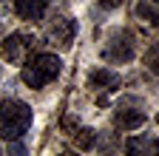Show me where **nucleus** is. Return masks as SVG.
I'll return each instance as SVG.
<instances>
[{"label": "nucleus", "instance_id": "nucleus-5", "mask_svg": "<svg viewBox=\"0 0 159 156\" xmlns=\"http://www.w3.org/2000/svg\"><path fill=\"white\" fill-rule=\"evenodd\" d=\"M74 34H77V23L68 20V17H57V23L48 29V40L60 48H71Z\"/></svg>", "mask_w": 159, "mask_h": 156}, {"label": "nucleus", "instance_id": "nucleus-6", "mask_svg": "<svg viewBox=\"0 0 159 156\" xmlns=\"http://www.w3.org/2000/svg\"><path fill=\"white\" fill-rule=\"evenodd\" d=\"M11 6L20 20H29V23L43 20V14H46V0H11Z\"/></svg>", "mask_w": 159, "mask_h": 156}, {"label": "nucleus", "instance_id": "nucleus-1", "mask_svg": "<svg viewBox=\"0 0 159 156\" xmlns=\"http://www.w3.org/2000/svg\"><path fill=\"white\" fill-rule=\"evenodd\" d=\"M31 128V108L20 100H3L0 102V136L9 142L20 139Z\"/></svg>", "mask_w": 159, "mask_h": 156}, {"label": "nucleus", "instance_id": "nucleus-4", "mask_svg": "<svg viewBox=\"0 0 159 156\" xmlns=\"http://www.w3.org/2000/svg\"><path fill=\"white\" fill-rule=\"evenodd\" d=\"M31 37L29 34H20V31H11L6 40H3V60L6 63H26V54L31 51Z\"/></svg>", "mask_w": 159, "mask_h": 156}, {"label": "nucleus", "instance_id": "nucleus-2", "mask_svg": "<svg viewBox=\"0 0 159 156\" xmlns=\"http://www.w3.org/2000/svg\"><path fill=\"white\" fill-rule=\"evenodd\" d=\"M60 71H63V63H60L57 54H34L31 60H26L20 77L29 88H43L51 80H57Z\"/></svg>", "mask_w": 159, "mask_h": 156}, {"label": "nucleus", "instance_id": "nucleus-8", "mask_svg": "<svg viewBox=\"0 0 159 156\" xmlns=\"http://www.w3.org/2000/svg\"><path fill=\"white\" fill-rule=\"evenodd\" d=\"M145 119L148 116L142 114V111H116V116H114V125L119 128V131H136V128H142L145 125Z\"/></svg>", "mask_w": 159, "mask_h": 156}, {"label": "nucleus", "instance_id": "nucleus-7", "mask_svg": "<svg viewBox=\"0 0 159 156\" xmlns=\"http://www.w3.org/2000/svg\"><path fill=\"white\" fill-rule=\"evenodd\" d=\"M88 85L91 88H105V91H116L119 85H122V80H119V74L108 71V68H94L88 74Z\"/></svg>", "mask_w": 159, "mask_h": 156}, {"label": "nucleus", "instance_id": "nucleus-12", "mask_svg": "<svg viewBox=\"0 0 159 156\" xmlns=\"http://www.w3.org/2000/svg\"><path fill=\"white\" fill-rule=\"evenodd\" d=\"M63 128H66V131H77V125H74L71 116H66V119H63Z\"/></svg>", "mask_w": 159, "mask_h": 156}, {"label": "nucleus", "instance_id": "nucleus-13", "mask_svg": "<svg viewBox=\"0 0 159 156\" xmlns=\"http://www.w3.org/2000/svg\"><path fill=\"white\" fill-rule=\"evenodd\" d=\"M99 3H102L105 9H114V6H119V3H122V0H99Z\"/></svg>", "mask_w": 159, "mask_h": 156}, {"label": "nucleus", "instance_id": "nucleus-11", "mask_svg": "<svg viewBox=\"0 0 159 156\" xmlns=\"http://www.w3.org/2000/svg\"><path fill=\"white\" fill-rule=\"evenodd\" d=\"M145 65H148L153 74H159V43L148 48V54H145Z\"/></svg>", "mask_w": 159, "mask_h": 156}, {"label": "nucleus", "instance_id": "nucleus-9", "mask_svg": "<svg viewBox=\"0 0 159 156\" xmlns=\"http://www.w3.org/2000/svg\"><path fill=\"white\" fill-rule=\"evenodd\" d=\"M136 17L145 20V23H151V26H159V0H139Z\"/></svg>", "mask_w": 159, "mask_h": 156}, {"label": "nucleus", "instance_id": "nucleus-10", "mask_svg": "<svg viewBox=\"0 0 159 156\" xmlns=\"http://www.w3.org/2000/svg\"><path fill=\"white\" fill-rule=\"evenodd\" d=\"M74 142H77L80 150H91L97 145V131L94 128H77L74 131Z\"/></svg>", "mask_w": 159, "mask_h": 156}, {"label": "nucleus", "instance_id": "nucleus-3", "mask_svg": "<svg viewBox=\"0 0 159 156\" xmlns=\"http://www.w3.org/2000/svg\"><path fill=\"white\" fill-rule=\"evenodd\" d=\"M134 57V37L128 31H114L108 46L102 48V60L105 63H128Z\"/></svg>", "mask_w": 159, "mask_h": 156}]
</instances>
